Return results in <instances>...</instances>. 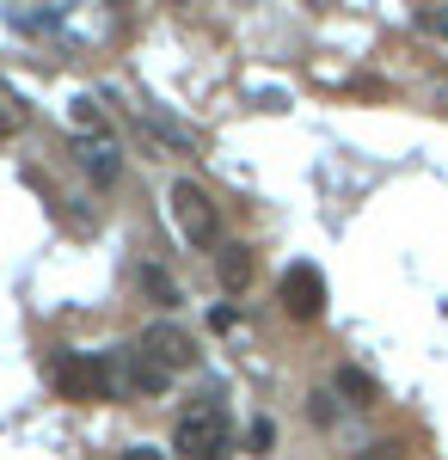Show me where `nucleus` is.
Masks as SVG:
<instances>
[{"mask_svg": "<svg viewBox=\"0 0 448 460\" xmlns=\"http://www.w3.org/2000/svg\"><path fill=\"white\" fill-rule=\"evenodd\" d=\"M173 448H178V460H228V448H234L228 411H221V405H197L191 418H178Z\"/></svg>", "mask_w": 448, "mask_h": 460, "instance_id": "nucleus-1", "label": "nucleus"}, {"mask_svg": "<svg viewBox=\"0 0 448 460\" xmlns=\"http://www.w3.org/2000/svg\"><path fill=\"white\" fill-rule=\"evenodd\" d=\"M56 393L74 405H93V399H117L111 381V356H56Z\"/></svg>", "mask_w": 448, "mask_h": 460, "instance_id": "nucleus-2", "label": "nucleus"}, {"mask_svg": "<svg viewBox=\"0 0 448 460\" xmlns=\"http://www.w3.org/2000/svg\"><path fill=\"white\" fill-rule=\"evenodd\" d=\"M173 227L191 240V246H215L221 215H215V203H209L203 184H191V178H178V184H173Z\"/></svg>", "mask_w": 448, "mask_h": 460, "instance_id": "nucleus-3", "label": "nucleus"}, {"mask_svg": "<svg viewBox=\"0 0 448 460\" xmlns=\"http://www.w3.org/2000/svg\"><path fill=\"white\" fill-rule=\"evenodd\" d=\"M136 350L148 356L154 368H166L173 381L184 375V368H191V362H197V344H191V332H178L173 319H160V325H148V332L136 338Z\"/></svg>", "mask_w": 448, "mask_h": 460, "instance_id": "nucleus-4", "label": "nucleus"}, {"mask_svg": "<svg viewBox=\"0 0 448 460\" xmlns=\"http://www.w3.org/2000/svg\"><path fill=\"white\" fill-rule=\"evenodd\" d=\"M276 295H282V314L289 319H319L326 314V277H319L313 264H289Z\"/></svg>", "mask_w": 448, "mask_h": 460, "instance_id": "nucleus-5", "label": "nucleus"}, {"mask_svg": "<svg viewBox=\"0 0 448 460\" xmlns=\"http://www.w3.org/2000/svg\"><path fill=\"white\" fill-rule=\"evenodd\" d=\"M252 270H258L252 246H221V252H215V277H221V288H228V295H240V288L252 283Z\"/></svg>", "mask_w": 448, "mask_h": 460, "instance_id": "nucleus-6", "label": "nucleus"}, {"mask_svg": "<svg viewBox=\"0 0 448 460\" xmlns=\"http://www.w3.org/2000/svg\"><path fill=\"white\" fill-rule=\"evenodd\" d=\"M136 117H141V123H148V129H154V136H166V142H173V147H184V154L197 147V136H191L184 123H173V117H166V111H160V105H136Z\"/></svg>", "mask_w": 448, "mask_h": 460, "instance_id": "nucleus-7", "label": "nucleus"}, {"mask_svg": "<svg viewBox=\"0 0 448 460\" xmlns=\"http://www.w3.org/2000/svg\"><path fill=\"white\" fill-rule=\"evenodd\" d=\"M80 166L99 178V184H117V172H123V160H117V147H111V142H86V147H80Z\"/></svg>", "mask_w": 448, "mask_h": 460, "instance_id": "nucleus-8", "label": "nucleus"}, {"mask_svg": "<svg viewBox=\"0 0 448 460\" xmlns=\"http://www.w3.org/2000/svg\"><path fill=\"white\" fill-rule=\"evenodd\" d=\"M338 393H345L350 405H375V399H381L375 375H363V368H350V362H345V368H338Z\"/></svg>", "mask_w": 448, "mask_h": 460, "instance_id": "nucleus-9", "label": "nucleus"}, {"mask_svg": "<svg viewBox=\"0 0 448 460\" xmlns=\"http://www.w3.org/2000/svg\"><path fill=\"white\" fill-rule=\"evenodd\" d=\"M141 288H148L160 307H173V301H178V283L166 277V270H160V264H141Z\"/></svg>", "mask_w": 448, "mask_h": 460, "instance_id": "nucleus-10", "label": "nucleus"}, {"mask_svg": "<svg viewBox=\"0 0 448 460\" xmlns=\"http://www.w3.org/2000/svg\"><path fill=\"white\" fill-rule=\"evenodd\" d=\"M246 442H252V455H271V442H276V424H271V418H258V424L246 429Z\"/></svg>", "mask_w": 448, "mask_h": 460, "instance_id": "nucleus-11", "label": "nucleus"}, {"mask_svg": "<svg viewBox=\"0 0 448 460\" xmlns=\"http://www.w3.org/2000/svg\"><path fill=\"white\" fill-rule=\"evenodd\" d=\"M417 31H430V37H448V13H436V6H417Z\"/></svg>", "mask_w": 448, "mask_h": 460, "instance_id": "nucleus-12", "label": "nucleus"}, {"mask_svg": "<svg viewBox=\"0 0 448 460\" xmlns=\"http://www.w3.org/2000/svg\"><path fill=\"white\" fill-rule=\"evenodd\" d=\"M74 123H80V129H104V111L93 105V99H74Z\"/></svg>", "mask_w": 448, "mask_h": 460, "instance_id": "nucleus-13", "label": "nucleus"}, {"mask_svg": "<svg viewBox=\"0 0 448 460\" xmlns=\"http://www.w3.org/2000/svg\"><path fill=\"white\" fill-rule=\"evenodd\" d=\"M399 455H406L399 442H369V455H363V460H399Z\"/></svg>", "mask_w": 448, "mask_h": 460, "instance_id": "nucleus-14", "label": "nucleus"}, {"mask_svg": "<svg viewBox=\"0 0 448 460\" xmlns=\"http://www.w3.org/2000/svg\"><path fill=\"white\" fill-rule=\"evenodd\" d=\"M313 424H332V393H313Z\"/></svg>", "mask_w": 448, "mask_h": 460, "instance_id": "nucleus-15", "label": "nucleus"}, {"mask_svg": "<svg viewBox=\"0 0 448 460\" xmlns=\"http://www.w3.org/2000/svg\"><path fill=\"white\" fill-rule=\"evenodd\" d=\"M117 460H160V455H154V448H123Z\"/></svg>", "mask_w": 448, "mask_h": 460, "instance_id": "nucleus-16", "label": "nucleus"}]
</instances>
